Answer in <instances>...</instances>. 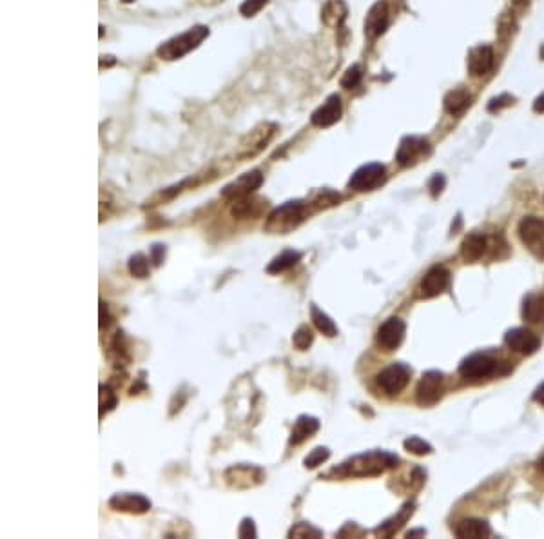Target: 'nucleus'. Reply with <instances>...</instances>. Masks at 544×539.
Instances as JSON below:
<instances>
[{"label": "nucleus", "instance_id": "obj_30", "mask_svg": "<svg viewBox=\"0 0 544 539\" xmlns=\"http://www.w3.org/2000/svg\"><path fill=\"white\" fill-rule=\"evenodd\" d=\"M403 447L405 450L410 452V454H416V456H427L434 452V447H432L428 441L421 440V438L418 436L407 438V440L403 441Z\"/></svg>", "mask_w": 544, "mask_h": 539}, {"label": "nucleus", "instance_id": "obj_12", "mask_svg": "<svg viewBox=\"0 0 544 539\" xmlns=\"http://www.w3.org/2000/svg\"><path fill=\"white\" fill-rule=\"evenodd\" d=\"M226 479L235 488H253L263 483L265 472L254 465H232L226 470Z\"/></svg>", "mask_w": 544, "mask_h": 539}, {"label": "nucleus", "instance_id": "obj_48", "mask_svg": "<svg viewBox=\"0 0 544 539\" xmlns=\"http://www.w3.org/2000/svg\"><path fill=\"white\" fill-rule=\"evenodd\" d=\"M124 2H133V0H124Z\"/></svg>", "mask_w": 544, "mask_h": 539}, {"label": "nucleus", "instance_id": "obj_37", "mask_svg": "<svg viewBox=\"0 0 544 539\" xmlns=\"http://www.w3.org/2000/svg\"><path fill=\"white\" fill-rule=\"evenodd\" d=\"M265 4H267V0H245L244 4L239 6V13L244 17H254L258 11H262Z\"/></svg>", "mask_w": 544, "mask_h": 539}, {"label": "nucleus", "instance_id": "obj_39", "mask_svg": "<svg viewBox=\"0 0 544 539\" xmlns=\"http://www.w3.org/2000/svg\"><path fill=\"white\" fill-rule=\"evenodd\" d=\"M445 185H446L445 176H443V174H439V173L434 174L430 182H428V189H430L432 197H434V198L439 197V194H441V192H443V189H445Z\"/></svg>", "mask_w": 544, "mask_h": 539}, {"label": "nucleus", "instance_id": "obj_15", "mask_svg": "<svg viewBox=\"0 0 544 539\" xmlns=\"http://www.w3.org/2000/svg\"><path fill=\"white\" fill-rule=\"evenodd\" d=\"M109 506L117 512L127 514H146L151 511V499L138 492H118L111 496Z\"/></svg>", "mask_w": 544, "mask_h": 539}, {"label": "nucleus", "instance_id": "obj_17", "mask_svg": "<svg viewBox=\"0 0 544 539\" xmlns=\"http://www.w3.org/2000/svg\"><path fill=\"white\" fill-rule=\"evenodd\" d=\"M341 113H343L341 99H339L338 94H332V97H329V99L325 100L323 106H319V108L312 113L310 122H312V126L316 127H330L341 118Z\"/></svg>", "mask_w": 544, "mask_h": 539}, {"label": "nucleus", "instance_id": "obj_36", "mask_svg": "<svg viewBox=\"0 0 544 539\" xmlns=\"http://www.w3.org/2000/svg\"><path fill=\"white\" fill-rule=\"evenodd\" d=\"M339 200H341V197H339L338 192L330 191V189H323V191L319 192L318 197H316L314 206L318 207V209H321V207H332V206H336Z\"/></svg>", "mask_w": 544, "mask_h": 539}, {"label": "nucleus", "instance_id": "obj_24", "mask_svg": "<svg viewBox=\"0 0 544 539\" xmlns=\"http://www.w3.org/2000/svg\"><path fill=\"white\" fill-rule=\"evenodd\" d=\"M445 109L446 113L450 115H461L468 109V106L472 103V94L465 90V88H457V90H452L446 93L445 97Z\"/></svg>", "mask_w": 544, "mask_h": 539}, {"label": "nucleus", "instance_id": "obj_23", "mask_svg": "<svg viewBox=\"0 0 544 539\" xmlns=\"http://www.w3.org/2000/svg\"><path fill=\"white\" fill-rule=\"evenodd\" d=\"M412 514H414V503H407V505H405L394 517H390V520H386L385 523H381V525L375 529V534L381 536V538H390V536H394L396 532L407 523L408 517L412 516Z\"/></svg>", "mask_w": 544, "mask_h": 539}, {"label": "nucleus", "instance_id": "obj_9", "mask_svg": "<svg viewBox=\"0 0 544 539\" xmlns=\"http://www.w3.org/2000/svg\"><path fill=\"white\" fill-rule=\"evenodd\" d=\"M445 383V376L439 371H428L423 374V378L418 383V390H416V399L418 404L423 407H430L436 405L439 399L443 398V387Z\"/></svg>", "mask_w": 544, "mask_h": 539}, {"label": "nucleus", "instance_id": "obj_46", "mask_svg": "<svg viewBox=\"0 0 544 539\" xmlns=\"http://www.w3.org/2000/svg\"><path fill=\"white\" fill-rule=\"evenodd\" d=\"M427 534V530L425 529H418V530H410V532H408V538H416V536H425Z\"/></svg>", "mask_w": 544, "mask_h": 539}, {"label": "nucleus", "instance_id": "obj_7", "mask_svg": "<svg viewBox=\"0 0 544 539\" xmlns=\"http://www.w3.org/2000/svg\"><path fill=\"white\" fill-rule=\"evenodd\" d=\"M386 182V169L383 164L372 162V164L362 165L354 171L348 180V188L354 191H374Z\"/></svg>", "mask_w": 544, "mask_h": 539}, {"label": "nucleus", "instance_id": "obj_1", "mask_svg": "<svg viewBox=\"0 0 544 539\" xmlns=\"http://www.w3.org/2000/svg\"><path fill=\"white\" fill-rule=\"evenodd\" d=\"M398 461V456L385 452V450H371L365 454L354 456V458L339 465V469H334L332 472L339 474V476L368 478V476H380L386 469H392Z\"/></svg>", "mask_w": 544, "mask_h": 539}, {"label": "nucleus", "instance_id": "obj_8", "mask_svg": "<svg viewBox=\"0 0 544 539\" xmlns=\"http://www.w3.org/2000/svg\"><path fill=\"white\" fill-rule=\"evenodd\" d=\"M262 183H263L262 171L254 169V171L244 173L241 176H238L236 180L227 183L226 188L221 189V197L230 200V202H238V200L249 198L256 189L262 188Z\"/></svg>", "mask_w": 544, "mask_h": 539}, {"label": "nucleus", "instance_id": "obj_16", "mask_svg": "<svg viewBox=\"0 0 544 539\" xmlns=\"http://www.w3.org/2000/svg\"><path fill=\"white\" fill-rule=\"evenodd\" d=\"M504 342H507V345L511 349V351L519 352V354H526V356L534 354L541 345L539 338L535 336L532 331L522 327L510 329V331L507 333V336H504Z\"/></svg>", "mask_w": 544, "mask_h": 539}, {"label": "nucleus", "instance_id": "obj_34", "mask_svg": "<svg viewBox=\"0 0 544 539\" xmlns=\"http://www.w3.org/2000/svg\"><path fill=\"white\" fill-rule=\"evenodd\" d=\"M321 536H323L321 530L312 526L310 523H305V521L296 523V525L289 530V538H321Z\"/></svg>", "mask_w": 544, "mask_h": 539}, {"label": "nucleus", "instance_id": "obj_43", "mask_svg": "<svg viewBox=\"0 0 544 539\" xmlns=\"http://www.w3.org/2000/svg\"><path fill=\"white\" fill-rule=\"evenodd\" d=\"M534 401H537L539 405H543L544 407V383H541L537 389H535L534 392Z\"/></svg>", "mask_w": 544, "mask_h": 539}, {"label": "nucleus", "instance_id": "obj_35", "mask_svg": "<svg viewBox=\"0 0 544 539\" xmlns=\"http://www.w3.org/2000/svg\"><path fill=\"white\" fill-rule=\"evenodd\" d=\"M363 78V69L362 66H352L345 71V75L341 76V85L345 90H352V88H357L362 84Z\"/></svg>", "mask_w": 544, "mask_h": 539}, {"label": "nucleus", "instance_id": "obj_40", "mask_svg": "<svg viewBox=\"0 0 544 539\" xmlns=\"http://www.w3.org/2000/svg\"><path fill=\"white\" fill-rule=\"evenodd\" d=\"M165 251H167V249H165L164 244H155L151 247V262L155 263L156 267L162 265V262H164Z\"/></svg>", "mask_w": 544, "mask_h": 539}, {"label": "nucleus", "instance_id": "obj_33", "mask_svg": "<svg viewBox=\"0 0 544 539\" xmlns=\"http://www.w3.org/2000/svg\"><path fill=\"white\" fill-rule=\"evenodd\" d=\"M118 404L117 394L109 389L108 385H100V417L109 411H113Z\"/></svg>", "mask_w": 544, "mask_h": 539}, {"label": "nucleus", "instance_id": "obj_22", "mask_svg": "<svg viewBox=\"0 0 544 539\" xmlns=\"http://www.w3.org/2000/svg\"><path fill=\"white\" fill-rule=\"evenodd\" d=\"M490 532H492V529L483 520H463L454 529V534L461 539L488 538Z\"/></svg>", "mask_w": 544, "mask_h": 539}, {"label": "nucleus", "instance_id": "obj_47", "mask_svg": "<svg viewBox=\"0 0 544 539\" xmlns=\"http://www.w3.org/2000/svg\"><path fill=\"white\" fill-rule=\"evenodd\" d=\"M539 470L544 474V458H541L539 460Z\"/></svg>", "mask_w": 544, "mask_h": 539}, {"label": "nucleus", "instance_id": "obj_31", "mask_svg": "<svg viewBox=\"0 0 544 539\" xmlns=\"http://www.w3.org/2000/svg\"><path fill=\"white\" fill-rule=\"evenodd\" d=\"M312 342H314V333H312V329L309 325H300V327L296 329L294 336H292V343H294L296 349L307 351L312 345Z\"/></svg>", "mask_w": 544, "mask_h": 539}, {"label": "nucleus", "instance_id": "obj_2", "mask_svg": "<svg viewBox=\"0 0 544 539\" xmlns=\"http://www.w3.org/2000/svg\"><path fill=\"white\" fill-rule=\"evenodd\" d=\"M307 218V204L303 200H289L267 216L263 229L271 235H289L296 227H300Z\"/></svg>", "mask_w": 544, "mask_h": 539}, {"label": "nucleus", "instance_id": "obj_38", "mask_svg": "<svg viewBox=\"0 0 544 539\" xmlns=\"http://www.w3.org/2000/svg\"><path fill=\"white\" fill-rule=\"evenodd\" d=\"M238 536L239 538H258V530H256L253 517H244V520H241L238 529Z\"/></svg>", "mask_w": 544, "mask_h": 539}, {"label": "nucleus", "instance_id": "obj_20", "mask_svg": "<svg viewBox=\"0 0 544 539\" xmlns=\"http://www.w3.org/2000/svg\"><path fill=\"white\" fill-rule=\"evenodd\" d=\"M493 67V49L490 46L474 47L468 55V71L472 76H483Z\"/></svg>", "mask_w": 544, "mask_h": 539}, {"label": "nucleus", "instance_id": "obj_14", "mask_svg": "<svg viewBox=\"0 0 544 539\" xmlns=\"http://www.w3.org/2000/svg\"><path fill=\"white\" fill-rule=\"evenodd\" d=\"M448 285H450L448 269L445 265H434L423 276L421 283H419V295H421V298H436L441 292H445Z\"/></svg>", "mask_w": 544, "mask_h": 539}, {"label": "nucleus", "instance_id": "obj_19", "mask_svg": "<svg viewBox=\"0 0 544 539\" xmlns=\"http://www.w3.org/2000/svg\"><path fill=\"white\" fill-rule=\"evenodd\" d=\"M319 427H321V423H319L318 417L309 416V414H301V416H298L294 425H292L289 443H291V445H301V443H305L309 438H312L316 432L319 431Z\"/></svg>", "mask_w": 544, "mask_h": 539}, {"label": "nucleus", "instance_id": "obj_41", "mask_svg": "<svg viewBox=\"0 0 544 539\" xmlns=\"http://www.w3.org/2000/svg\"><path fill=\"white\" fill-rule=\"evenodd\" d=\"M510 103H513V99H511L510 94H502V97H499V99H493L492 102L488 103V111H499V109H502L504 106H510Z\"/></svg>", "mask_w": 544, "mask_h": 539}, {"label": "nucleus", "instance_id": "obj_11", "mask_svg": "<svg viewBox=\"0 0 544 539\" xmlns=\"http://www.w3.org/2000/svg\"><path fill=\"white\" fill-rule=\"evenodd\" d=\"M430 144H428L425 138H419V136H405L398 147L396 160H398L399 165L410 167V165L418 164L423 156L430 155Z\"/></svg>", "mask_w": 544, "mask_h": 539}, {"label": "nucleus", "instance_id": "obj_3", "mask_svg": "<svg viewBox=\"0 0 544 539\" xmlns=\"http://www.w3.org/2000/svg\"><path fill=\"white\" fill-rule=\"evenodd\" d=\"M207 37H209V28L207 26H194V28L187 29L185 33L173 37L171 40L162 44L156 53L164 60H178V58L193 51V49H196Z\"/></svg>", "mask_w": 544, "mask_h": 539}, {"label": "nucleus", "instance_id": "obj_4", "mask_svg": "<svg viewBox=\"0 0 544 539\" xmlns=\"http://www.w3.org/2000/svg\"><path fill=\"white\" fill-rule=\"evenodd\" d=\"M519 238L537 260H544V220L526 216L519 224Z\"/></svg>", "mask_w": 544, "mask_h": 539}, {"label": "nucleus", "instance_id": "obj_25", "mask_svg": "<svg viewBox=\"0 0 544 539\" xmlns=\"http://www.w3.org/2000/svg\"><path fill=\"white\" fill-rule=\"evenodd\" d=\"M522 318L530 324H544V295H528L522 301Z\"/></svg>", "mask_w": 544, "mask_h": 539}, {"label": "nucleus", "instance_id": "obj_42", "mask_svg": "<svg viewBox=\"0 0 544 539\" xmlns=\"http://www.w3.org/2000/svg\"><path fill=\"white\" fill-rule=\"evenodd\" d=\"M109 322H111V316H109L108 304H105L103 300H100V329L108 327Z\"/></svg>", "mask_w": 544, "mask_h": 539}, {"label": "nucleus", "instance_id": "obj_27", "mask_svg": "<svg viewBox=\"0 0 544 539\" xmlns=\"http://www.w3.org/2000/svg\"><path fill=\"white\" fill-rule=\"evenodd\" d=\"M310 316H312V324H314V327L318 329L319 333L329 338L338 336L339 333L338 325L334 324V320L330 318L327 313H323V310L319 309L316 304H310Z\"/></svg>", "mask_w": 544, "mask_h": 539}, {"label": "nucleus", "instance_id": "obj_13", "mask_svg": "<svg viewBox=\"0 0 544 539\" xmlns=\"http://www.w3.org/2000/svg\"><path fill=\"white\" fill-rule=\"evenodd\" d=\"M405 333H407V325H405L403 320L392 316L377 329L375 342L383 351H396L403 343Z\"/></svg>", "mask_w": 544, "mask_h": 539}, {"label": "nucleus", "instance_id": "obj_28", "mask_svg": "<svg viewBox=\"0 0 544 539\" xmlns=\"http://www.w3.org/2000/svg\"><path fill=\"white\" fill-rule=\"evenodd\" d=\"M300 260H301L300 251L287 249V251H283L282 254H278L276 258L269 263L267 272L269 274H280V272H285V271H289V269L294 267L296 263L300 262Z\"/></svg>", "mask_w": 544, "mask_h": 539}, {"label": "nucleus", "instance_id": "obj_21", "mask_svg": "<svg viewBox=\"0 0 544 539\" xmlns=\"http://www.w3.org/2000/svg\"><path fill=\"white\" fill-rule=\"evenodd\" d=\"M488 247V238L483 233H470L461 245V256L466 263L477 262L483 258V254L486 253Z\"/></svg>", "mask_w": 544, "mask_h": 539}, {"label": "nucleus", "instance_id": "obj_18", "mask_svg": "<svg viewBox=\"0 0 544 539\" xmlns=\"http://www.w3.org/2000/svg\"><path fill=\"white\" fill-rule=\"evenodd\" d=\"M386 26H389V10H386L385 2H375L371 8L368 15L365 19V35L368 38H377L385 33Z\"/></svg>", "mask_w": 544, "mask_h": 539}, {"label": "nucleus", "instance_id": "obj_5", "mask_svg": "<svg viewBox=\"0 0 544 539\" xmlns=\"http://www.w3.org/2000/svg\"><path fill=\"white\" fill-rule=\"evenodd\" d=\"M410 374H412V369L407 363L396 361V363H390L389 367H385L380 374L375 376V383L383 392L389 394V396H394V394H399L407 387L408 381H410Z\"/></svg>", "mask_w": 544, "mask_h": 539}, {"label": "nucleus", "instance_id": "obj_26", "mask_svg": "<svg viewBox=\"0 0 544 539\" xmlns=\"http://www.w3.org/2000/svg\"><path fill=\"white\" fill-rule=\"evenodd\" d=\"M347 19V6L343 0H329L321 11V20L329 28H339L343 20Z\"/></svg>", "mask_w": 544, "mask_h": 539}, {"label": "nucleus", "instance_id": "obj_32", "mask_svg": "<svg viewBox=\"0 0 544 539\" xmlns=\"http://www.w3.org/2000/svg\"><path fill=\"white\" fill-rule=\"evenodd\" d=\"M330 458V450L327 447H316L309 452L305 460H303V465L307 469H318L319 465H323L325 461Z\"/></svg>", "mask_w": 544, "mask_h": 539}, {"label": "nucleus", "instance_id": "obj_45", "mask_svg": "<svg viewBox=\"0 0 544 539\" xmlns=\"http://www.w3.org/2000/svg\"><path fill=\"white\" fill-rule=\"evenodd\" d=\"M511 2H513V6H516V10L519 11H522L526 6H528V0H511Z\"/></svg>", "mask_w": 544, "mask_h": 539}, {"label": "nucleus", "instance_id": "obj_29", "mask_svg": "<svg viewBox=\"0 0 544 539\" xmlns=\"http://www.w3.org/2000/svg\"><path fill=\"white\" fill-rule=\"evenodd\" d=\"M129 272H131L135 278H140V280L142 278L149 276L151 267H149V260H147L146 254L142 253L133 254L131 258H129Z\"/></svg>", "mask_w": 544, "mask_h": 539}, {"label": "nucleus", "instance_id": "obj_44", "mask_svg": "<svg viewBox=\"0 0 544 539\" xmlns=\"http://www.w3.org/2000/svg\"><path fill=\"white\" fill-rule=\"evenodd\" d=\"M534 111L535 113H544V93L541 97H537L534 102Z\"/></svg>", "mask_w": 544, "mask_h": 539}, {"label": "nucleus", "instance_id": "obj_6", "mask_svg": "<svg viewBox=\"0 0 544 539\" xmlns=\"http://www.w3.org/2000/svg\"><path fill=\"white\" fill-rule=\"evenodd\" d=\"M499 371V361L492 356L475 352L472 356L465 358L459 365V374L470 381H481L484 378H490Z\"/></svg>", "mask_w": 544, "mask_h": 539}, {"label": "nucleus", "instance_id": "obj_10", "mask_svg": "<svg viewBox=\"0 0 544 539\" xmlns=\"http://www.w3.org/2000/svg\"><path fill=\"white\" fill-rule=\"evenodd\" d=\"M274 131H276L274 124H262V126H258L256 129H253V131L241 140V144H239V158L247 160L258 155L260 151L271 142V138L274 136Z\"/></svg>", "mask_w": 544, "mask_h": 539}]
</instances>
